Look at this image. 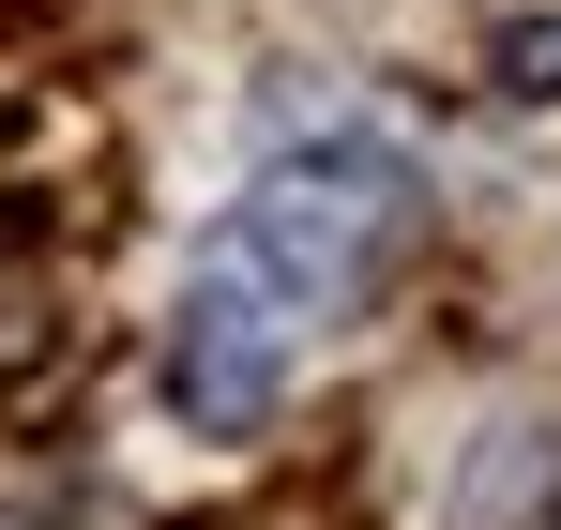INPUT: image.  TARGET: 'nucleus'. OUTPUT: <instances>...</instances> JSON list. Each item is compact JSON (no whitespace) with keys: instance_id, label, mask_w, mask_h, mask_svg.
I'll return each instance as SVG.
<instances>
[{"instance_id":"f257e3e1","label":"nucleus","mask_w":561,"mask_h":530,"mask_svg":"<svg viewBox=\"0 0 561 530\" xmlns=\"http://www.w3.org/2000/svg\"><path fill=\"white\" fill-rule=\"evenodd\" d=\"M394 228H410V182L379 168V152H350V168H274L213 258H243L288 319H319V303H350V288L379 273V243H394Z\"/></svg>"},{"instance_id":"f03ea898","label":"nucleus","mask_w":561,"mask_h":530,"mask_svg":"<svg viewBox=\"0 0 561 530\" xmlns=\"http://www.w3.org/2000/svg\"><path fill=\"white\" fill-rule=\"evenodd\" d=\"M288 334H304V319H288L274 288H259L243 258H213V273H197V303H183V349H168L183 410H197V425H259V410H274Z\"/></svg>"},{"instance_id":"7ed1b4c3","label":"nucleus","mask_w":561,"mask_h":530,"mask_svg":"<svg viewBox=\"0 0 561 530\" xmlns=\"http://www.w3.org/2000/svg\"><path fill=\"white\" fill-rule=\"evenodd\" d=\"M501 91H561V15H516L501 31Z\"/></svg>"}]
</instances>
